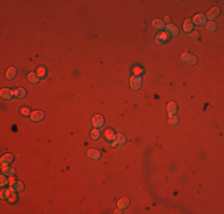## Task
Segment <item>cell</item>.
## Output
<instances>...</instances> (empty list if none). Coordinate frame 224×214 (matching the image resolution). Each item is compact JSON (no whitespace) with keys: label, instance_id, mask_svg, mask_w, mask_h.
I'll return each mask as SVG.
<instances>
[{"label":"cell","instance_id":"obj_1","mask_svg":"<svg viewBox=\"0 0 224 214\" xmlns=\"http://www.w3.org/2000/svg\"><path fill=\"white\" fill-rule=\"evenodd\" d=\"M143 80L141 78V75H132L130 78V87L133 91H138L142 87Z\"/></svg>","mask_w":224,"mask_h":214},{"label":"cell","instance_id":"obj_2","mask_svg":"<svg viewBox=\"0 0 224 214\" xmlns=\"http://www.w3.org/2000/svg\"><path fill=\"white\" fill-rule=\"evenodd\" d=\"M181 61H183L184 63L189 64V65H196V64L198 63V59H197L194 55L189 54V53H184V54L181 55Z\"/></svg>","mask_w":224,"mask_h":214},{"label":"cell","instance_id":"obj_3","mask_svg":"<svg viewBox=\"0 0 224 214\" xmlns=\"http://www.w3.org/2000/svg\"><path fill=\"white\" fill-rule=\"evenodd\" d=\"M8 186H10V189L12 192H16V193H20V192L24 190V184L20 181H11L8 183Z\"/></svg>","mask_w":224,"mask_h":214},{"label":"cell","instance_id":"obj_4","mask_svg":"<svg viewBox=\"0 0 224 214\" xmlns=\"http://www.w3.org/2000/svg\"><path fill=\"white\" fill-rule=\"evenodd\" d=\"M221 14V10L218 7H212L211 10L207 11V14H206L205 18L210 20V21H213L215 19H217V17Z\"/></svg>","mask_w":224,"mask_h":214},{"label":"cell","instance_id":"obj_5","mask_svg":"<svg viewBox=\"0 0 224 214\" xmlns=\"http://www.w3.org/2000/svg\"><path fill=\"white\" fill-rule=\"evenodd\" d=\"M165 29H166V34H167L169 37H176V36H179V29L175 25L168 24V25H166Z\"/></svg>","mask_w":224,"mask_h":214},{"label":"cell","instance_id":"obj_6","mask_svg":"<svg viewBox=\"0 0 224 214\" xmlns=\"http://www.w3.org/2000/svg\"><path fill=\"white\" fill-rule=\"evenodd\" d=\"M0 97L4 100H12L15 97V91H11L8 88H2L0 92Z\"/></svg>","mask_w":224,"mask_h":214},{"label":"cell","instance_id":"obj_7","mask_svg":"<svg viewBox=\"0 0 224 214\" xmlns=\"http://www.w3.org/2000/svg\"><path fill=\"white\" fill-rule=\"evenodd\" d=\"M167 40H168V35L166 34V31H160V32L156 35V37H155V42H156V44H159V45L165 44Z\"/></svg>","mask_w":224,"mask_h":214},{"label":"cell","instance_id":"obj_8","mask_svg":"<svg viewBox=\"0 0 224 214\" xmlns=\"http://www.w3.org/2000/svg\"><path fill=\"white\" fill-rule=\"evenodd\" d=\"M92 124H93V126L95 129H100V127H103V126L105 125V120H104L103 116L97 114V116H94L93 119H92Z\"/></svg>","mask_w":224,"mask_h":214},{"label":"cell","instance_id":"obj_9","mask_svg":"<svg viewBox=\"0 0 224 214\" xmlns=\"http://www.w3.org/2000/svg\"><path fill=\"white\" fill-rule=\"evenodd\" d=\"M192 23H193V24H197V25H199V26H205L207 20H206L204 14H196V16L193 17V19H192Z\"/></svg>","mask_w":224,"mask_h":214},{"label":"cell","instance_id":"obj_10","mask_svg":"<svg viewBox=\"0 0 224 214\" xmlns=\"http://www.w3.org/2000/svg\"><path fill=\"white\" fill-rule=\"evenodd\" d=\"M12 162H13V155H11V154H6V155H4L2 157H1V159H0V164H1V167H8Z\"/></svg>","mask_w":224,"mask_h":214},{"label":"cell","instance_id":"obj_11","mask_svg":"<svg viewBox=\"0 0 224 214\" xmlns=\"http://www.w3.org/2000/svg\"><path fill=\"white\" fill-rule=\"evenodd\" d=\"M44 117H45V114H44V112H42V111H34V112H31V114H30L31 120H32V121H36V123L42 121V120L44 119Z\"/></svg>","mask_w":224,"mask_h":214},{"label":"cell","instance_id":"obj_12","mask_svg":"<svg viewBox=\"0 0 224 214\" xmlns=\"http://www.w3.org/2000/svg\"><path fill=\"white\" fill-rule=\"evenodd\" d=\"M176 111H178L176 104H175V102H173V101L168 102V105H167V113H168V116H169V117H172V116H175Z\"/></svg>","mask_w":224,"mask_h":214},{"label":"cell","instance_id":"obj_13","mask_svg":"<svg viewBox=\"0 0 224 214\" xmlns=\"http://www.w3.org/2000/svg\"><path fill=\"white\" fill-rule=\"evenodd\" d=\"M193 26H194V24L192 23V20L191 19H186L184 21V25H183L184 31L187 32V34H191V32L193 31Z\"/></svg>","mask_w":224,"mask_h":214},{"label":"cell","instance_id":"obj_14","mask_svg":"<svg viewBox=\"0 0 224 214\" xmlns=\"http://www.w3.org/2000/svg\"><path fill=\"white\" fill-rule=\"evenodd\" d=\"M87 155H88L90 158H92L94 161H98V159H100V157H101L100 151H98V150H95V149H90L88 152H87Z\"/></svg>","mask_w":224,"mask_h":214},{"label":"cell","instance_id":"obj_15","mask_svg":"<svg viewBox=\"0 0 224 214\" xmlns=\"http://www.w3.org/2000/svg\"><path fill=\"white\" fill-rule=\"evenodd\" d=\"M129 203H130V200H129V199H127V197H122V199H119V200H118L117 206H118V208H120V209H125V208L129 206Z\"/></svg>","mask_w":224,"mask_h":214},{"label":"cell","instance_id":"obj_16","mask_svg":"<svg viewBox=\"0 0 224 214\" xmlns=\"http://www.w3.org/2000/svg\"><path fill=\"white\" fill-rule=\"evenodd\" d=\"M153 27L161 31V30H163V29L166 27V25H165V21H163V20L155 19V20H153Z\"/></svg>","mask_w":224,"mask_h":214},{"label":"cell","instance_id":"obj_17","mask_svg":"<svg viewBox=\"0 0 224 214\" xmlns=\"http://www.w3.org/2000/svg\"><path fill=\"white\" fill-rule=\"evenodd\" d=\"M28 80H29L32 85H37V83H39V81H41V78L38 76L36 73H30V74L28 75Z\"/></svg>","mask_w":224,"mask_h":214},{"label":"cell","instance_id":"obj_18","mask_svg":"<svg viewBox=\"0 0 224 214\" xmlns=\"http://www.w3.org/2000/svg\"><path fill=\"white\" fill-rule=\"evenodd\" d=\"M16 75H17V70H16L15 67H11V68L7 69V72H6V78L7 80H13L16 78Z\"/></svg>","mask_w":224,"mask_h":214},{"label":"cell","instance_id":"obj_19","mask_svg":"<svg viewBox=\"0 0 224 214\" xmlns=\"http://www.w3.org/2000/svg\"><path fill=\"white\" fill-rule=\"evenodd\" d=\"M26 91L24 89V88H16L15 89V97H18V99H24V97H26Z\"/></svg>","mask_w":224,"mask_h":214},{"label":"cell","instance_id":"obj_20","mask_svg":"<svg viewBox=\"0 0 224 214\" xmlns=\"http://www.w3.org/2000/svg\"><path fill=\"white\" fill-rule=\"evenodd\" d=\"M205 27H206V30H207L209 32H211V34H213V32L217 31V24H216L215 21H207Z\"/></svg>","mask_w":224,"mask_h":214},{"label":"cell","instance_id":"obj_21","mask_svg":"<svg viewBox=\"0 0 224 214\" xmlns=\"http://www.w3.org/2000/svg\"><path fill=\"white\" fill-rule=\"evenodd\" d=\"M1 171L2 174L6 176H15L16 175V170L10 168V167H1Z\"/></svg>","mask_w":224,"mask_h":214},{"label":"cell","instance_id":"obj_22","mask_svg":"<svg viewBox=\"0 0 224 214\" xmlns=\"http://www.w3.org/2000/svg\"><path fill=\"white\" fill-rule=\"evenodd\" d=\"M114 142L117 143L118 146H120V145H124V144H125L127 139H125V137L123 136L122 133H117V135H116V138H114Z\"/></svg>","mask_w":224,"mask_h":214},{"label":"cell","instance_id":"obj_23","mask_svg":"<svg viewBox=\"0 0 224 214\" xmlns=\"http://www.w3.org/2000/svg\"><path fill=\"white\" fill-rule=\"evenodd\" d=\"M104 136H105V138H106L109 142H113L114 138H116V133H114L112 130H106L105 133H104Z\"/></svg>","mask_w":224,"mask_h":214},{"label":"cell","instance_id":"obj_24","mask_svg":"<svg viewBox=\"0 0 224 214\" xmlns=\"http://www.w3.org/2000/svg\"><path fill=\"white\" fill-rule=\"evenodd\" d=\"M11 193H12V190H11L10 188H8V189H2V190H1V193H0V196H1V199H2V200H8V197H10Z\"/></svg>","mask_w":224,"mask_h":214},{"label":"cell","instance_id":"obj_25","mask_svg":"<svg viewBox=\"0 0 224 214\" xmlns=\"http://www.w3.org/2000/svg\"><path fill=\"white\" fill-rule=\"evenodd\" d=\"M36 74H37L39 78H45V75H47V72H45V68L44 67H38L37 70H36Z\"/></svg>","mask_w":224,"mask_h":214},{"label":"cell","instance_id":"obj_26","mask_svg":"<svg viewBox=\"0 0 224 214\" xmlns=\"http://www.w3.org/2000/svg\"><path fill=\"white\" fill-rule=\"evenodd\" d=\"M7 183H10V180L7 178V176L2 174V175L0 176V184H1V187H5V186H7Z\"/></svg>","mask_w":224,"mask_h":214},{"label":"cell","instance_id":"obj_27","mask_svg":"<svg viewBox=\"0 0 224 214\" xmlns=\"http://www.w3.org/2000/svg\"><path fill=\"white\" fill-rule=\"evenodd\" d=\"M99 137H100V132H99L98 129H94V130L91 131V138H92L93 140H98Z\"/></svg>","mask_w":224,"mask_h":214},{"label":"cell","instance_id":"obj_28","mask_svg":"<svg viewBox=\"0 0 224 214\" xmlns=\"http://www.w3.org/2000/svg\"><path fill=\"white\" fill-rule=\"evenodd\" d=\"M189 37L193 39V40H198V39L200 38V35H199L197 31H192V32L189 34Z\"/></svg>","mask_w":224,"mask_h":214},{"label":"cell","instance_id":"obj_29","mask_svg":"<svg viewBox=\"0 0 224 214\" xmlns=\"http://www.w3.org/2000/svg\"><path fill=\"white\" fill-rule=\"evenodd\" d=\"M20 113H21L23 116H25V117H28V116L31 114V112H30V110H29L28 107H23V108L20 110Z\"/></svg>","mask_w":224,"mask_h":214},{"label":"cell","instance_id":"obj_30","mask_svg":"<svg viewBox=\"0 0 224 214\" xmlns=\"http://www.w3.org/2000/svg\"><path fill=\"white\" fill-rule=\"evenodd\" d=\"M178 121H179L178 117H175V116L169 117V124H170V125H176V124H178Z\"/></svg>","mask_w":224,"mask_h":214},{"label":"cell","instance_id":"obj_31","mask_svg":"<svg viewBox=\"0 0 224 214\" xmlns=\"http://www.w3.org/2000/svg\"><path fill=\"white\" fill-rule=\"evenodd\" d=\"M143 73V69L140 67H135L133 68V75H141Z\"/></svg>","mask_w":224,"mask_h":214},{"label":"cell","instance_id":"obj_32","mask_svg":"<svg viewBox=\"0 0 224 214\" xmlns=\"http://www.w3.org/2000/svg\"><path fill=\"white\" fill-rule=\"evenodd\" d=\"M16 197H17V196H16V192H12L11 195H10V197H8V201H10V202H15V201H16Z\"/></svg>","mask_w":224,"mask_h":214},{"label":"cell","instance_id":"obj_33","mask_svg":"<svg viewBox=\"0 0 224 214\" xmlns=\"http://www.w3.org/2000/svg\"><path fill=\"white\" fill-rule=\"evenodd\" d=\"M165 23H167V25H168V24H170V18H169L168 16H166V17H165Z\"/></svg>","mask_w":224,"mask_h":214},{"label":"cell","instance_id":"obj_34","mask_svg":"<svg viewBox=\"0 0 224 214\" xmlns=\"http://www.w3.org/2000/svg\"><path fill=\"white\" fill-rule=\"evenodd\" d=\"M122 211H123V209L118 208V209H116V211H114V213H116V214H119V213H122Z\"/></svg>","mask_w":224,"mask_h":214},{"label":"cell","instance_id":"obj_35","mask_svg":"<svg viewBox=\"0 0 224 214\" xmlns=\"http://www.w3.org/2000/svg\"><path fill=\"white\" fill-rule=\"evenodd\" d=\"M111 146H112V148H116V146H118V145H117V143H116V142L113 140V142H112V145H111Z\"/></svg>","mask_w":224,"mask_h":214}]
</instances>
